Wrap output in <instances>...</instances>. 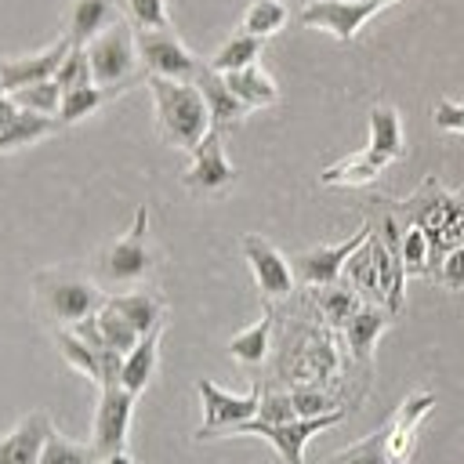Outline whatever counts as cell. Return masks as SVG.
<instances>
[{
  "label": "cell",
  "mask_w": 464,
  "mask_h": 464,
  "mask_svg": "<svg viewBox=\"0 0 464 464\" xmlns=\"http://www.w3.org/2000/svg\"><path fill=\"white\" fill-rule=\"evenodd\" d=\"M388 326V312H381L377 304H359V312L344 323V337H348V348L359 362H370L373 355V344L381 337V330Z\"/></svg>",
  "instance_id": "20"
},
{
  "label": "cell",
  "mask_w": 464,
  "mask_h": 464,
  "mask_svg": "<svg viewBox=\"0 0 464 464\" xmlns=\"http://www.w3.org/2000/svg\"><path fill=\"white\" fill-rule=\"evenodd\" d=\"M290 402H294L297 417H319V413H334V410H337V402H334L326 392H319L315 384H297V388H290Z\"/></svg>",
  "instance_id": "37"
},
{
  "label": "cell",
  "mask_w": 464,
  "mask_h": 464,
  "mask_svg": "<svg viewBox=\"0 0 464 464\" xmlns=\"http://www.w3.org/2000/svg\"><path fill=\"white\" fill-rule=\"evenodd\" d=\"M286 18H290V14H286V7H283L279 0H254V4L246 7V14H243V33L265 40V36L279 33V29L286 25Z\"/></svg>",
  "instance_id": "30"
},
{
  "label": "cell",
  "mask_w": 464,
  "mask_h": 464,
  "mask_svg": "<svg viewBox=\"0 0 464 464\" xmlns=\"http://www.w3.org/2000/svg\"><path fill=\"white\" fill-rule=\"evenodd\" d=\"M138 58L149 76H167V80H196L203 62L188 54V47L170 33V29H138L134 33Z\"/></svg>",
  "instance_id": "8"
},
{
  "label": "cell",
  "mask_w": 464,
  "mask_h": 464,
  "mask_svg": "<svg viewBox=\"0 0 464 464\" xmlns=\"http://www.w3.org/2000/svg\"><path fill=\"white\" fill-rule=\"evenodd\" d=\"M268 337H272V312H265L254 326L239 330V334L228 341V355L239 359L243 366H257V362H265V355H268Z\"/></svg>",
  "instance_id": "23"
},
{
  "label": "cell",
  "mask_w": 464,
  "mask_h": 464,
  "mask_svg": "<svg viewBox=\"0 0 464 464\" xmlns=\"http://www.w3.org/2000/svg\"><path fill=\"white\" fill-rule=\"evenodd\" d=\"M109 304H112L141 337H145L149 330L163 326V304H160V297H152V294H145V290L116 294V297H109Z\"/></svg>",
  "instance_id": "21"
},
{
  "label": "cell",
  "mask_w": 464,
  "mask_h": 464,
  "mask_svg": "<svg viewBox=\"0 0 464 464\" xmlns=\"http://www.w3.org/2000/svg\"><path fill=\"white\" fill-rule=\"evenodd\" d=\"M431 120H435L439 130H457V134H464V102H439L435 112H431Z\"/></svg>",
  "instance_id": "41"
},
{
  "label": "cell",
  "mask_w": 464,
  "mask_h": 464,
  "mask_svg": "<svg viewBox=\"0 0 464 464\" xmlns=\"http://www.w3.org/2000/svg\"><path fill=\"white\" fill-rule=\"evenodd\" d=\"M257 54H261V40L250 36V33H236L232 40L221 44V51L207 62L214 72H236V69H246V65H257Z\"/></svg>",
  "instance_id": "24"
},
{
  "label": "cell",
  "mask_w": 464,
  "mask_h": 464,
  "mask_svg": "<svg viewBox=\"0 0 464 464\" xmlns=\"http://www.w3.org/2000/svg\"><path fill=\"white\" fill-rule=\"evenodd\" d=\"M149 268H152V254H149V207H138L130 232L102 250L98 276L105 283H134Z\"/></svg>",
  "instance_id": "5"
},
{
  "label": "cell",
  "mask_w": 464,
  "mask_h": 464,
  "mask_svg": "<svg viewBox=\"0 0 464 464\" xmlns=\"http://www.w3.org/2000/svg\"><path fill=\"white\" fill-rule=\"evenodd\" d=\"M160 334H163V326H156V330H149L127 355H123V373H120V384L127 388V392H145V384L152 381V373H156V359H160Z\"/></svg>",
  "instance_id": "17"
},
{
  "label": "cell",
  "mask_w": 464,
  "mask_h": 464,
  "mask_svg": "<svg viewBox=\"0 0 464 464\" xmlns=\"http://www.w3.org/2000/svg\"><path fill=\"white\" fill-rule=\"evenodd\" d=\"M388 4H399V0H308L297 18L304 29H326L341 44H348Z\"/></svg>",
  "instance_id": "7"
},
{
  "label": "cell",
  "mask_w": 464,
  "mask_h": 464,
  "mask_svg": "<svg viewBox=\"0 0 464 464\" xmlns=\"http://www.w3.org/2000/svg\"><path fill=\"white\" fill-rule=\"evenodd\" d=\"M87 58H91V72L98 87H112L120 91L130 72H134V58H138V44L127 22H112L105 33H98L87 44Z\"/></svg>",
  "instance_id": "4"
},
{
  "label": "cell",
  "mask_w": 464,
  "mask_h": 464,
  "mask_svg": "<svg viewBox=\"0 0 464 464\" xmlns=\"http://www.w3.org/2000/svg\"><path fill=\"white\" fill-rule=\"evenodd\" d=\"M373 236V232H370ZM344 272H348V283H352V290L355 294H366V297H373V301H381V283H377V261H373V246H370V239L348 257V265H344Z\"/></svg>",
  "instance_id": "28"
},
{
  "label": "cell",
  "mask_w": 464,
  "mask_h": 464,
  "mask_svg": "<svg viewBox=\"0 0 464 464\" xmlns=\"http://www.w3.org/2000/svg\"><path fill=\"white\" fill-rule=\"evenodd\" d=\"M94 319H98V330H102L105 344H109V348H116V352H123V355L141 341V334H138V330H134V326H130V323H127V319L109 304V297H105V304L98 308V315H94Z\"/></svg>",
  "instance_id": "32"
},
{
  "label": "cell",
  "mask_w": 464,
  "mask_h": 464,
  "mask_svg": "<svg viewBox=\"0 0 464 464\" xmlns=\"http://www.w3.org/2000/svg\"><path fill=\"white\" fill-rule=\"evenodd\" d=\"M399 250H402V268H406V276H424V272H428V265H431V243H428V236H424L420 225H410V228H406Z\"/></svg>",
  "instance_id": "36"
},
{
  "label": "cell",
  "mask_w": 464,
  "mask_h": 464,
  "mask_svg": "<svg viewBox=\"0 0 464 464\" xmlns=\"http://www.w3.org/2000/svg\"><path fill=\"white\" fill-rule=\"evenodd\" d=\"M134 392H127L123 384H109L102 388L98 399V413H94V431H91V446L98 450V457L120 453L130 431V413H134Z\"/></svg>",
  "instance_id": "9"
},
{
  "label": "cell",
  "mask_w": 464,
  "mask_h": 464,
  "mask_svg": "<svg viewBox=\"0 0 464 464\" xmlns=\"http://www.w3.org/2000/svg\"><path fill=\"white\" fill-rule=\"evenodd\" d=\"M199 91H203V102H207V109H210V127H218V130H225V127H232V123H239L250 109L228 91V83H225V76L221 72H214L210 65H203L199 72H196V80H192Z\"/></svg>",
  "instance_id": "15"
},
{
  "label": "cell",
  "mask_w": 464,
  "mask_h": 464,
  "mask_svg": "<svg viewBox=\"0 0 464 464\" xmlns=\"http://www.w3.org/2000/svg\"><path fill=\"white\" fill-rule=\"evenodd\" d=\"M51 417L44 410L29 413L25 420H18L4 439H0V464H40V450L51 435Z\"/></svg>",
  "instance_id": "14"
},
{
  "label": "cell",
  "mask_w": 464,
  "mask_h": 464,
  "mask_svg": "<svg viewBox=\"0 0 464 464\" xmlns=\"http://www.w3.org/2000/svg\"><path fill=\"white\" fill-rule=\"evenodd\" d=\"M98 450L94 446H83V442H72L69 435L54 431L47 435L44 450H40V464H98Z\"/></svg>",
  "instance_id": "27"
},
{
  "label": "cell",
  "mask_w": 464,
  "mask_h": 464,
  "mask_svg": "<svg viewBox=\"0 0 464 464\" xmlns=\"http://www.w3.org/2000/svg\"><path fill=\"white\" fill-rule=\"evenodd\" d=\"M58 348L65 355L69 366H76L80 373H87L94 384H102V352H94L83 337H76L72 330H58Z\"/></svg>",
  "instance_id": "29"
},
{
  "label": "cell",
  "mask_w": 464,
  "mask_h": 464,
  "mask_svg": "<svg viewBox=\"0 0 464 464\" xmlns=\"http://www.w3.org/2000/svg\"><path fill=\"white\" fill-rule=\"evenodd\" d=\"M196 388H199V402H203V424L196 428V442L214 439V435H228L243 420H254L261 410V388H250L246 395H232V392H221L207 377L196 381Z\"/></svg>",
  "instance_id": "6"
},
{
  "label": "cell",
  "mask_w": 464,
  "mask_h": 464,
  "mask_svg": "<svg viewBox=\"0 0 464 464\" xmlns=\"http://www.w3.org/2000/svg\"><path fill=\"white\" fill-rule=\"evenodd\" d=\"M366 239H370V225H362L355 236H348V239L337 243V246H315V250H304V254L294 257V276H297L301 283H308V286H334L337 276L344 272L348 257H352Z\"/></svg>",
  "instance_id": "10"
},
{
  "label": "cell",
  "mask_w": 464,
  "mask_h": 464,
  "mask_svg": "<svg viewBox=\"0 0 464 464\" xmlns=\"http://www.w3.org/2000/svg\"><path fill=\"white\" fill-rule=\"evenodd\" d=\"M112 22H116V4L112 0H76L72 11H69V44L87 47Z\"/></svg>",
  "instance_id": "16"
},
{
  "label": "cell",
  "mask_w": 464,
  "mask_h": 464,
  "mask_svg": "<svg viewBox=\"0 0 464 464\" xmlns=\"http://www.w3.org/2000/svg\"><path fill=\"white\" fill-rule=\"evenodd\" d=\"M297 410L290 402V392H265L261 395V410H257V420H268V424H283V420H294Z\"/></svg>",
  "instance_id": "39"
},
{
  "label": "cell",
  "mask_w": 464,
  "mask_h": 464,
  "mask_svg": "<svg viewBox=\"0 0 464 464\" xmlns=\"http://www.w3.org/2000/svg\"><path fill=\"white\" fill-rule=\"evenodd\" d=\"M149 91L156 102V123L163 141L192 152L210 130V109L203 102V91L192 80H167V76H149Z\"/></svg>",
  "instance_id": "1"
},
{
  "label": "cell",
  "mask_w": 464,
  "mask_h": 464,
  "mask_svg": "<svg viewBox=\"0 0 464 464\" xmlns=\"http://www.w3.org/2000/svg\"><path fill=\"white\" fill-rule=\"evenodd\" d=\"M116 91L112 87H98V83H91V87H80V91H69V94H62V109H58V123H76V120H83V116H91L98 105H105V98H112Z\"/></svg>",
  "instance_id": "31"
},
{
  "label": "cell",
  "mask_w": 464,
  "mask_h": 464,
  "mask_svg": "<svg viewBox=\"0 0 464 464\" xmlns=\"http://www.w3.org/2000/svg\"><path fill=\"white\" fill-rule=\"evenodd\" d=\"M326 464H402V460H395V453H392V446H388V424H384L381 431L366 435L362 442L348 446L344 453L330 457Z\"/></svg>",
  "instance_id": "26"
},
{
  "label": "cell",
  "mask_w": 464,
  "mask_h": 464,
  "mask_svg": "<svg viewBox=\"0 0 464 464\" xmlns=\"http://www.w3.org/2000/svg\"><path fill=\"white\" fill-rule=\"evenodd\" d=\"M123 7H127V18L134 22V29H170L163 0H123Z\"/></svg>",
  "instance_id": "38"
},
{
  "label": "cell",
  "mask_w": 464,
  "mask_h": 464,
  "mask_svg": "<svg viewBox=\"0 0 464 464\" xmlns=\"http://www.w3.org/2000/svg\"><path fill=\"white\" fill-rule=\"evenodd\" d=\"M319 308H323L330 326H344L359 312V297H355L352 286H337V283L334 286H319Z\"/></svg>",
  "instance_id": "34"
},
{
  "label": "cell",
  "mask_w": 464,
  "mask_h": 464,
  "mask_svg": "<svg viewBox=\"0 0 464 464\" xmlns=\"http://www.w3.org/2000/svg\"><path fill=\"white\" fill-rule=\"evenodd\" d=\"M18 116H22L18 102H14L11 94H4V91H0V134H4V130H7V127L18 120Z\"/></svg>",
  "instance_id": "42"
},
{
  "label": "cell",
  "mask_w": 464,
  "mask_h": 464,
  "mask_svg": "<svg viewBox=\"0 0 464 464\" xmlns=\"http://www.w3.org/2000/svg\"><path fill=\"white\" fill-rule=\"evenodd\" d=\"M439 279H442V286H450V290H464V243L453 246V250L439 261Z\"/></svg>",
  "instance_id": "40"
},
{
  "label": "cell",
  "mask_w": 464,
  "mask_h": 464,
  "mask_svg": "<svg viewBox=\"0 0 464 464\" xmlns=\"http://www.w3.org/2000/svg\"><path fill=\"white\" fill-rule=\"evenodd\" d=\"M54 83L62 87V94H69V91H80V87H91V83H94L87 47H69L65 62H62V65H58V72H54Z\"/></svg>",
  "instance_id": "35"
},
{
  "label": "cell",
  "mask_w": 464,
  "mask_h": 464,
  "mask_svg": "<svg viewBox=\"0 0 464 464\" xmlns=\"http://www.w3.org/2000/svg\"><path fill=\"white\" fill-rule=\"evenodd\" d=\"M243 254H246V261H250V272H254V279H257V290L265 294V297H286L290 290H294V265L268 243V239H261V236H243Z\"/></svg>",
  "instance_id": "12"
},
{
  "label": "cell",
  "mask_w": 464,
  "mask_h": 464,
  "mask_svg": "<svg viewBox=\"0 0 464 464\" xmlns=\"http://www.w3.org/2000/svg\"><path fill=\"white\" fill-rule=\"evenodd\" d=\"M11 98L18 102V109H25V112H40V116H58V109H62V87H58L54 80L29 83V87L14 91Z\"/></svg>",
  "instance_id": "33"
},
{
  "label": "cell",
  "mask_w": 464,
  "mask_h": 464,
  "mask_svg": "<svg viewBox=\"0 0 464 464\" xmlns=\"http://www.w3.org/2000/svg\"><path fill=\"white\" fill-rule=\"evenodd\" d=\"M36 301L54 323L76 326L80 319L98 315V308L105 304V294L91 279H80L69 272H44L36 276Z\"/></svg>",
  "instance_id": "2"
},
{
  "label": "cell",
  "mask_w": 464,
  "mask_h": 464,
  "mask_svg": "<svg viewBox=\"0 0 464 464\" xmlns=\"http://www.w3.org/2000/svg\"><path fill=\"white\" fill-rule=\"evenodd\" d=\"M58 127H62L58 116H40V112H25V109H22V116L0 134V152L22 149V145H29V141H40L44 134H51V130H58Z\"/></svg>",
  "instance_id": "25"
},
{
  "label": "cell",
  "mask_w": 464,
  "mask_h": 464,
  "mask_svg": "<svg viewBox=\"0 0 464 464\" xmlns=\"http://www.w3.org/2000/svg\"><path fill=\"white\" fill-rule=\"evenodd\" d=\"M69 47H72L69 36H62L58 44H51V47L40 51V54H29V58H4V62H0V91H4V94H14V91H22V87H29V83L54 80V72H58V65L65 62Z\"/></svg>",
  "instance_id": "13"
},
{
  "label": "cell",
  "mask_w": 464,
  "mask_h": 464,
  "mask_svg": "<svg viewBox=\"0 0 464 464\" xmlns=\"http://www.w3.org/2000/svg\"><path fill=\"white\" fill-rule=\"evenodd\" d=\"M366 152H373L384 163L402 156V123H399V112L392 105H373L370 109V145H366Z\"/></svg>",
  "instance_id": "19"
},
{
  "label": "cell",
  "mask_w": 464,
  "mask_h": 464,
  "mask_svg": "<svg viewBox=\"0 0 464 464\" xmlns=\"http://www.w3.org/2000/svg\"><path fill=\"white\" fill-rule=\"evenodd\" d=\"M384 167H388L384 160H377L373 152L362 149V152H355V156H348V160L326 167V170L319 174V181H323V185H366V181H373Z\"/></svg>",
  "instance_id": "22"
},
{
  "label": "cell",
  "mask_w": 464,
  "mask_h": 464,
  "mask_svg": "<svg viewBox=\"0 0 464 464\" xmlns=\"http://www.w3.org/2000/svg\"><path fill=\"white\" fill-rule=\"evenodd\" d=\"M344 413L334 410V413H319V417H294V420H283V424H268V420H243L239 428H232L228 435H261L286 464H304V446L312 435L341 424Z\"/></svg>",
  "instance_id": "3"
},
{
  "label": "cell",
  "mask_w": 464,
  "mask_h": 464,
  "mask_svg": "<svg viewBox=\"0 0 464 464\" xmlns=\"http://www.w3.org/2000/svg\"><path fill=\"white\" fill-rule=\"evenodd\" d=\"M228 91L246 105V109H261V105H276L279 102V87L272 83V76L261 65H246L236 72H221Z\"/></svg>",
  "instance_id": "18"
},
{
  "label": "cell",
  "mask_w": 464,
  "mask_h": 464,
  "mask_svg": "<svg viewBox=\"0 0 464 464\" xmlns=\"http://www.w3.org/2000/svg\"><path fill=\"white\" fill-rule=\"evenodd\" d=\"M221 134L218 127L207 130V138L192 149V167L181 174V185L185 188H196V192H218L225 188L228 181H236V167L228 163L225 149H221Z\"/></svg>",
  "instance_id": "11"
},
{
  "label": "cell",
  "mask_w": 464,
  "mask_h": 464,
  "mask_svg": "<svg viewBox=\"0 0 464 464\" xmlns=\"http://www.w3.org/2000/svg\"><path fill=\"white\" fill-rule=\"evenodd\" d=\"M102 464H134V460H130V453H127V450H120V453L102 457Z\"/></svg>",
  "instance_id": "43"
}]
</instances>
